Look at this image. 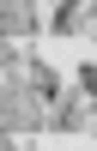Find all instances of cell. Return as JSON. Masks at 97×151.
<instances>
[{
  "instance_id": "obj_1",
  "label": "cell",
  "mask_w": 97,
  "mask_h": 151,
  "mask_svg": "<svg viewBox=\"0 0 97 151\" xmlns=\"http://www.w3.org/2000/svg\"><path fill=\"white\" fill-rule=\"evenodd\" d=\"M55 97H61V79H55L48 60L12 55V67H6V127L12 133H30L36 121H48Z\"/></svg>"
},
{
  "instance_id": "obj_2",
  "label": "cell",
  "mask_w": 97,
  "mask_h": 151,
  "mask_svg": "<svg viewBox=\"0 0 97 151\" xmlns=\"http://www.w3.org/2000/svg\"><path fill=\"white\" fill-rule=\"evenodd\" d=\"M85 127V79L79 85H61L55 109H48V133H79Z\"/></svg>"
},
{
  "instance_id": "obj_3",
  "label": "cell",
  "mask_w": 97,
  "mask_h": 151,
  "mask_svg": "<svg viewBox=\"0 0 97 151\" xmlns=\"http://www.w3.org/2000/svg\"><path fill=\"white\" fill-rule=\"evenodd\" d=\"M85 6H91V0H61V6H55V36H79Z\"/></svg>"
},
{
  "instance_id": "obj_4",
  "label": "cell",
  "mask_w": 97,
  "mask_h": 151,
  "mask_svg": "<svg viewBox=\"0 0 97 151\" xmlns=\"http://www.w3.org/2000/svg\"><path fill=\"white\" fill-rule=\"evenodd\" d=\"M6 36H12V42L30 36V0H6Z\"/></svg>"
}]
</instances>
